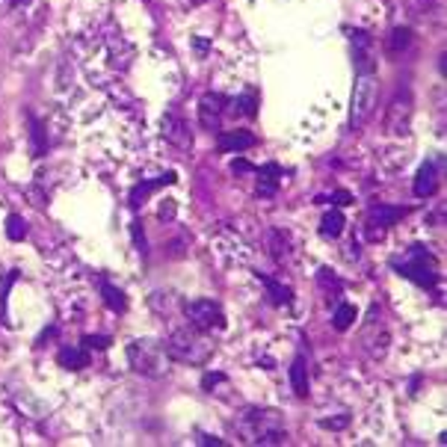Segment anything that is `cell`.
<instances>
[{"mask_svg":"<svg viewBox=\"0 0 447 447\" xmlns=\"http://www.w3.org/2000/svg\"><path fill=\"white\" fill-rule=\"evenodd\" d=\"M391 267L397 270V276L415 282L417 287H427L432 291L436 287V261H432V255L424 249V246H409L406 255L400 258H391Z\"/></svg>","mask_w":447,"mask_h":447,"instance_id":"4","label":"cell"},{"mask_svg":"<svg viewBox=\"0 0 447 447\" xmlns=\"http://www.w3.org/2000/svg\"><path fill=\"white\" fill-rule=\"evenodd\" d=\"M33 139H36V157L45 154V127L33 119Z\"/></svg>","mask_w":447,"mask_h":447,"instance_id":"27","label":"cell"},{"mask_svg":"<svg viewBox=\"0 0 447 447\" xmlns=\"http://www.w3.org/2000/svg\"><path fill=\"white\" fill-rule=\"evenodd\" d=\"M279 175H282V166L270 163L261 169V178H258V193L261 196H276L279 193Z\"/></svg>","mask_w":447,"mask_h":447,"instance_id":"17","label":"cell"},{"mask_svg":"<svg viewBox=\"0 0 447 447\" xmlns=\"http://www.w3.org/2000/svg\"><path fill=\"white\" fill-rule=\"evenodd\" d=\"M56 362L65 370H83L89 367V353H86V347H63L56 353Z\"/></svg>","mask_w":447,"mask_h":447,"instance_id":"14","label":"cell"},{"mask_svg":"<svg viewBox=\"0 0 447 447\" xmlns=\"http://www.w3.org/2000/svg\"><path fill=\"white\" fill-rule=\"evenodd\" d=\"M163 137L172 142V146H178V149H190V142H193V134H190V125H187L178 113H166L163 122Z\"/></svg>","mask_w":447,"mask_h":447,"instance_id":"10","label":"cell"},{"mask_svg":"<svg viewBox=\"0 0 447 447\" xmlns=\"http://www.w3.org/2000/svg\"><path fill=\"white\" fill-rule=\"evenodd\" d=\"M255 137L249 131H222L220 137H216V146H220V151H246L255 146Z\"/></svg>","mask_w":447,"mask_h":447,"instance_id":"12","label":"cell"},{"mask_svg":"<svg viewBox=\"0 0 447 447\" xmlns=\"http://www.w3.org/2000/svg\"><path fill=\"white\" fill-rule=\"evenodd\" d=\"M196 51H199V53H205V51H208V42H201V39H199V42H196Z\"/></svg>","mask_w":447,"mask_h":447,"instance_id":"34","label":"cell"},{"mask_svg":"<svg viewBox=\"0 0 447 447\" xmlns=\"http://www.w3.org/2000/svg\"><path fill=\"white\" fill-rule=\"evenodd\" d=\"M24 4V0H12V6H21Z\"/></svg>","mask_w":447,"mask_h":447,"instance_id":"35","label":"cell"},{"mask_svg":"<svg viewBox=\"0 0 447 447\" xmlns=\"http://www.w3.org/2000/svg\"><path fill=\"white\" fill-rule=\"evenodd\" d=\"M24 234H27L24 220H21L18 213H9V220H6V237H9V240H24Z\"/></svg>","mask_w":447,"mask_h":447,"instance_id":"24","label":"cell"},{"mask_svg":"<svg viewBox=\"0 0 447 447\" xmlns=\"http://www.w3.org/2000/svg\"><path fill=\"white\" fill-rule=\"evenodd\" d=\"M222 379H225L222 373H208V377L201 379V388H205V391H210V388H213V385H220Z\"/></svg>","mask_w":447,"mask_h":447,"instance_id":"30","label":"cell"},{"mask_svg":"<svg viewBox=\"0 0 447 447\" xmlns=\"http://www.w3.org/2000/svg\"><path fill=\"white\" fill-rule=\"evenodd\" d=\"M234 429L249 444H284L287 441L284 417L276 409H258V406L243 409L234 417Z\"/></svg>","mask_w":447,"mask_h":447,"instance_id":"1","label":"cell"},{"mask_svg":"<svg viewBox=\"0 0 447 447\" xmlns=\"http://www.w3.org/2000/svg\"><path fill=\"white\" fill-rule=\"evenodd\" d=\"M317 282H320V291L326 294V299H335V296H341V291H344L341 279H335V272L326 270V267L317 272Z\"/></svg>","mask_w":447,"mask_h":447,"instance_id":"20","label":"cell"},{"mask_svg":"<svg viewBox=\"0 0 447 447\" xmlns=\"http://www.w3.org/2000/svg\"><path fill=\"white\" fill-rule=\"evenodd\" d=\"M377 98H379V83L373 77V71H358L350 98V127L367 125L373 110H377Z\"/></svg>","mask_w":447,"mask_h":447,"instance_id":"5","label":"cell"},{"mask_svg":"<svg viewBox=\"0 0 447 447\" xmlns=\"http://www.w3.org/2000/svg\"><path fill=\"white\" fill-rule=\"evenodd\" d=\"M412 113H415V95L409 89H400L385 110V131L391 137H406L409 125H412Z\"/></svg>","mask_w":447,"mask_h":447,"instance_id":"6","label":"cell"},{"mask_svg":"<svg viewBox=\"0 0 447 447\" xmlns=\"http://www.w3.org/2000/svg\"><path fill=\"white\" fill-rule=\"evenodd\" d=\"M373 329H377V332H370V326L365 329L362 344H365V350H367L373 358H382L385 350H388V332H385L382 326H377V323H373Z\"/></svg>","mask_w":447,"mask_h":447,"instance_id":"15","label":"cell"},{"mask_svg":"<svg viewBox=\"0 0 447 447\" xmlns=\"http://www.w3.org/2000/svg\"><path fill=\"white\" fill-rule=\"evenodd\" d=\"M127 362L131 367L139 373V377H149V379H160L169 373V353L160 341H151V338H137L131 347H127Z\"/></svg>","mask_w":447,"mask_h":447,"instance_id":"3","label":"cell"},{"mask_svg":"<svg viewBox=\"0 0 447 447\" xmlns=\"http://www.w3.org/2000/svg\"><path fill=\"white\" fill-rule=\"evenodd\" d=\"M406 213H409L406 208H397V205H370V210H367V225H365L367 237H370V240H382L388 228H391L394 222H400Z\"/></svg>","mask_w":447,"mask_h":447,"instance_id":"8","label":"cell"},{"mask_svg":"<svg viewBox=\"0 0 447 447\" xmlns=\"http://www.w3.org/2000/svg\"><path fill=\"white\" fill-rule=\"evenodd\" d=\"M157 216H160V220H172V216H175V201H163Z\"/></svg>","mask_w":447,"mask_h":447,"instance_id":"31","label":"cell"},{"mask_svg":"<svg viewBox=\"0 0 447 447\" xmlns=\"http://www.w3.org/2000/svg\"><path fill=\"white\" fill-rule=\"evenodd\" d=\"M163 347H166L169 358H175L181 365H193V367H201L205 362H210V355H213V341L201 329H193V326L169 332Z\"/></svg>","mask_w":447,"mask_h":447,"instance_id":"2","label":"cell"},{"mask_svg":"<svg viewBox=\"0 0 447 447\" xmlns=\"http://www.w3.org/2000/svg\"><path fill=\"white\" fill-rule=\"evenodd\" d=\"M199 444H208V447H210V444H222V441H220V439H213V436H201Z\"/></svg>","mask_w":447,"mask_h":447,"instance_id":"33","label":"cell"},{"mask_svg":"<svg viewBox=\"0 0 447 447\" xmlns=\"http://www.w3.org/2000/svg\"><path fill=\"white\" fill-rule=\"evenodd\" d=\"M344 225H347V222H344V213L332 208V210L323 213V220H320V234L329 237V240H335V237L344 234Z\"/></svg>","mask_w":447,"mask_h":447,"instance_id":"16","label":"cell"},{"mask_svg":"<svg viewBox=\"0 0 447 447\" xmlns=\"http://www.w3.org/2000/svg\"><path fill=\"white\" fill-rule=\"evenodd\" d=\"M222 113H225V98L222 95H216V92L201 95V101H199V122H201L205 131H216V127H220Z\"/></svg>","mask_w":447,"mask_h":447,"instance_id":"9","label":"cell"},{"mask_svg":"<svg viewBox=\"0 0 447 447\" xmlns=\"http://www.w3.org/2000/svg\"><path fill=\"white\" fill-rule=\"evenodd\" d=\"M439 190V163L436 160H427L415 175V196L417 199H429L432 193Z\"/></svg>","mask_w":447,"mask_h":447,"instance_id":"11","label":"cell"},{"mask_svg":"<svg viewBox=\"0 0 447 447\" xmlns=\"http://www.w3.org/2000/svg\"><path fill=\"white\" fill-rule=\"evenodd\" d=\"M101 294H104V302L113 308V311H125L127 308V299H125V291H119L116 284H110V282H101Z\"/></svg>","mask_w":447,"mask_h":447,"instance_id":"21","label":"cell"},{"mask_svg":"<svg viewBox=\"0 0 447 447\" xmlns=\"http://www.w3.org/2000/svg\"><path fill=\"white\" fill-rule=\"evenodd\" d=\"M169 184H175V172H166V175H160V178H151V181L137 184L134 190H131V208H139V205H142V199H149L154 190H160V187H169Z\"/></svg>","mask_w":447,"mask_h":447,"instance_id":"13","label":"cell"},{"mask_svg":"<svg viewBox=\"0 0 447 447\" xmlns=\"http://www.w3.org/2000/svg\"><path fill=\"white\" fill-rule=\"evenodd\" d=\"M131 234H134L137 249H139L142 255H146V252H149V243H146V237H142V222H139V220H134V222H131Z\"/></svg>","mask_w":447,"mask_h":447,"instance_id":"26","label":"cell"},{"mask_svg":"<svg viewBox=\"0 0 447 447\" xmlns=\"http://www.w3.org/2000/svg\"><path fill=\"white\" fill-rule=\"evenodd\" d=\"M258 279H261L264 287L270 291V302H272V306H287V302L294 299V294H291V287H287V284H279L276 279L264 276V272H258Z\"/></svg>","mask_w":447,"mask_h":447,"instance_id":"18","label":"cell"},{"mask_svg":"<svg viewBox=\"0 0 447 447\" xmlns=\"http://www.w3.org/2000/svg\"><path fill=\"white\" fill-rule=\"evenodd\" d=\"M193 4H208V0H193Z\"/></svg>","mask_w":447,"mask_h":447,"instance_id":"36","label":"cell"},{"mask_svg":"<svg viewBox=\"0 0 447 447\" xmlns=\"http://www.w3.org/2000/svg\"><path fill=\"white\" fill-rule=\"evenodd\" d=\"M347 424H350V417H347V415L338 417V421H335V417H329V421H320V427H323V429H344Z\"/></svg>","mask_w":447,"mask_h":447,"instance_id":"28","label":"cell"},{"mask_svg":"<svg viewBox=\"0 0 447 447\" xmlns=\"http://www.w3.org/2000/svg\"><path fill=\"white\" fill-rule=\"evenodd\" d=\"M317 201H335V205H350L353 196H350V193H335V196H320Z\"/></svg>","mask_w":447,"mask_h":447,"instance_id":"29","label":"cell"},{"mask_svg":"<svg viewBox=\"0 0 447 447\" xmlns=\"http://www.w3.org/2000/svg\"><path fill=\"white\" fill-rule=\"evenodd\" d=\"M184 317L190 320L193 329H201V332H210V329H222L225 326V311L220 302L213 299H193L184 306Z\"/></svg>","mask_w":447,"mask_h":447,"instance_id":"7","label":"cell"},{"mask_svg":"<svg viewBox=\"0 0 447 447\" xmlns=\"http://www.w3.org/2000/svg\"><path fill=\"white\" fill-rule=\"evenodd\" d=\"M83 347L86 350H107L110 338H104V335H83Z\"/></svg>","mask_w":447,"mask_h":447,"instance_id":"25","label":"cell"},{"mask_svg":"<svg viewBox=\"0 0 447 447\" xmlns=\"http://www.w3.org/2000/svg\"><path fill=\"white\" fill-rule=\"evenodd\" d=\"M355 320V308L350 306V302H341V306L335 308V314H332V326H335L338 332H347Z\"/></svg>","mask_w":447,"mask_h":447,"instance_id":"23","label":"cell"},{"mask_svg":"<svg viewBox=\"0 0 447 447\" xmlns=\"http://www.w3.org/2000/svg\"><path fill=\"white\" fill-rule=\"evenodd\" d=\"M232 169H234V172H252L255 166H252L249 160H234V163H232Z\"/></svg>","mask_w":447,"mask_h":447,"instance_id":"32","label":"cell"},{"mask_svg":"<svg viewBox=\"0 0 447 447\" xmlns=\"http://www.w3.org/2000/svg\"><path fill=\"white\" fill-rule=\"evenodd\" d=\"M412 45V30L409 27H397V30H391V36H388V53H403Z\"/></svg>","mask_w":447,"mask_h":447,"instance_id":"22","label":"cell"},{"mask_svg":"<svg viewBox=\"0 0 447 447\" xmlns=\"http://www.w3.org/2000/svg\"><path fill=\"white\" fill-rule=\"evenodd\" d=\"M291 385H294V391L296 397H306L308 394V367H306V358H294V365H291Z\"/></svg>","mask_w":447,"mask_h":447,"instance_id":"19","label":"cell"}]
</instances>
